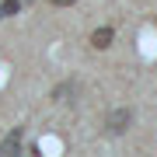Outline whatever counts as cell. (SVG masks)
Here are the masks:
<instances>
[{"mask_svg": "<svg viewBox=\"0 0 157 157\" xmlns=\"http://www.w3.org/2000/svg\"><path fill=\"white\" fill-rule=\"evenodd\" d=\"M129 122H133V108H115V112H108L105 115V133L108 136H122Z\"/></svg>", "mask_w": 157, "mask_h": 157, "instance_id": "6da1fadb", "label": "cell"}, {"mask_svg": "<svg viewBox=\"0 0 157 157\" xmlns=\"http://www.w3.org/2000/svg\"><path fill=\"white\" fill-rule=\"evenodd\" d=\"M21 136H25V129L14 126L11 133L0 140V157H14V154H21Z\"/></svg>", "mask_w": 157, "mask_h": 157, "instance_id": "7a4b0ae2", "label": "cell"}, {"mask_svg": "<svg viewBox=\"0 0 157 157\" xmlns=\"http://www.w3.org/2000/svg\"><path fill=\"white\" fill-rule=\"evenodd\" d=\"M52 7H70V4H77V0H49Z\"/></svg>", "mask_w": 157, "mask_h": 157, "instance_id": "5b68a950", "label": "cell"}, {"mask_svg": "<svg viewBox=\"0 0 157 157\" xmlns=\"http://www.w3.org/2000/svg\"><path fill=\"white\" fill-rule=\"evenodd\" d=\"M112 42H115V28L112 25H101V28L91 32V45H94V49H108Z\"/></svg>", "mask_w": 157, "mask_h": 157, "instance_id": "3957f363", "label": "cell"}, {"mask_svg": "<svg viewBox=\"0 0 157 157\" xmlns=\"http://www.w3.org/2000/svg\"><path fill=\"white\" fill-rule=\"evenodd\" d=\"M17 7H21V0H4V4H0V17H11V14H17Z\"/></svg>", "mask_w": 157, "mask_h": 157, "instance_id": "277c9868", "label": "cell"}]
</instances>
